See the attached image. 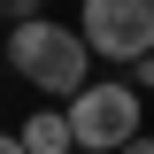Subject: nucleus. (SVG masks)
<instances>
[{"label":"nucleus","instance_id":"1","mask_svg":"<svg viewBox=\"0 0 154 154\" xmlns=\"http://www.w3.org/2000/svg\"><path fill=\"white\" fill-rule=\"evenodd\" d=\"M8 62H16L23 85H46V93L77 100L85 93V62H93V46H85V31H69V23H16L8 31Z\"/></svg>","mask_w":154,"mask_h":154},{"label":"nucleus","instance_id":"2","mask_svg":"<svg viewBox=\"0 0 154 154\" xmlns=\"http://www.w3.org/2000/svg\"><path fill=\"white\" fill-rule=\"evenodd\" d=\"M139 116H146V100L123 77H108V85H85L69 100V131H77V146H93V154H123L139 139Z\"/></svg>","mask_w":154,"mask_h":154},{"label":"nucleus","instance_id":"3","mask_svg":"<svg viewBox=\"0 0 154 154\" xmlns=\"http://www.w3.org/2000/svg\"><path fill=\"white\" fill-rule=\"evenodd\" d=\"M77 31L108 69H131L139 54H154V0H85Z\"/></svg>","mask_w":154,"mask_h":154},{"label":"nucleus","instance_id":"4","mask_svg":"<svg viewBox=\"0 0 154 154\" xmlns=\"http://www.w3.org/2000/svg\"><path fill=\"white\" fill-rule=\"evenodd\" d=\"M23 154H77V131H69V108H38L31 123H23Z\"/></svg>","mask_w":154,"mask_h":154},{"label":"nucleus","instance_id":"5","mask_svg":"<svg viewBox=\"0 0 154 154\" xmlns=\"http://www.w3.org/2000/svg\"><path fill=\"white\" fill-rule=\"evenodd\" d=\"M46 16V0H0V23H38Z\"/></svg>","mask_w":154,"mask_h":154},{"label":"nucleus","instance_id":"6","mask_svg":"<svg viewBox=\"0 0 154 154\" xmlns=\"http://www.w3.org/2000/svg\"><path fill=\"white\" fill-rule=\"evenodd\" d=\"M123 85H131V93H139V100H146V93H154V54H139V62H131V69H123Z\"/></svg>","mask_w":154,"mask_h":154},{"label":"nucleus","instance_id":"7","mask_svg":"<svg viewBox=\"0 0 154 154\" xmlns=\"http://www.w3.org/2000/svg\"><path fill=\"white\" fill-rule=\"evenodd\" d=\"M0 154H23V139H16V131H0Z\"/></svg>","mask_w":154,"mask_h":154},{"label":"nucleus","instance_id":"8","mask_svg":"<svg viewBox=\"0 0 154 154\" xmlns=\"http://www.w3.org/2000/svg\"><path fill=\"white\" fill-rule=\"evenodd\" d=\"M123 154H154V139H146V131H139V139H131V146H123Z\"/></svg>","mask_w":154,"mask_h":154}]
</instances>
